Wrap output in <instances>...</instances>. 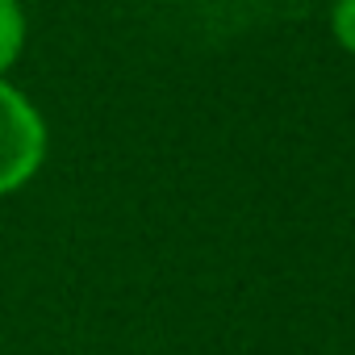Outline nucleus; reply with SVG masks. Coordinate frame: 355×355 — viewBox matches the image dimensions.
I'll use <instances>...</instances> for the list:
<instances>
[{
    "instance_id": "f257e3e1",
    "label": "nucleus",
    "mask_w": 355,
    "mask_h": 355,
    "mask_svg": "<svg viewBox=\"0 0 355 355\" xmlns=\"http://www.w3.org/2000/svg\"><path fill=\"white\" fill-rule=\"evenodd\" d=\"M46 155V125L38 109L0 80V197L17 193L30 175L42 167Z\"/></svg>"
},
{
    "instance_id": "7ed1b4c3",
    "label": "nucleus",
    "mask_w": 355,
    "mask_h": 355,
    "mask_svg": "<svg viewBox=\"0 0 355 355\" xmlns=\"http://www.w3.org/2000/svg\"><path fill=\"white\" fill-rule=\"evenodd\" d=\"M330 26H334V38L343 42V51L355 55V0H334Z\"/></svg>"
},
{
    "instance_id": "f03ea898",
    "label": "nucleus",
    "mask_w": 355,
    "mask_h": 355,
    "mask_svg": "<svg viewBox=\"0 0 355 355\" xmlns=\"http://www.w3.org/2000/svg\"><path fill=\"white\" fill-rule=\"evenodd\" d=\"M26 46V13L17 0H0V76H5Z\"/></svg>"
}]
</instances>
